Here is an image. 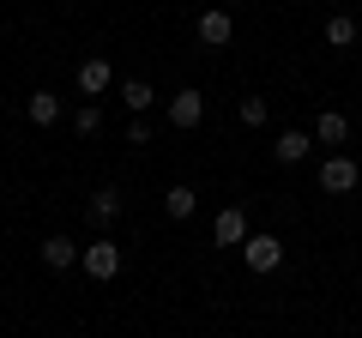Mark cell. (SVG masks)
Here are the masks:
<instances>
[{
	"instance_id": "6da1fadb",
	"label": "cell",
	"mask_w": 362,
	"mask_h": 338,
	"mask_svg": "<svg viewBox=\"0 0 362 338\" xmlns=\"http://www.w3.org/2000/svg\"><path fill=\"white\" fill-rule=\"evenodd\" d=\"M242 260H247V272H278V266H284V242H278V235H247Z\"/></svg>"
},
{
	"instance_id": "7a4b0ae2",
	"label": "cell",
	"mask_w": 362,
	"mask_h": 338,
	"mask_svg": "<svg viewBox=\"0 0 362 338\" xmlns=\"http://www.w3.org/2000/svg\"><path fill=\"white\" fill-rule=\"evenodd\" d=\"M356 182H362L356 157L338 151V157H326V163H320V187H326V194H356Z\"/></svg>"
},
{
	"instance_id": "3957f363",
	"label": "cell",
	"mask_w": 362,
	"mask_h": 338,
	"mask_svg": "<svg viewBox=\"0 0 362 338\" xmlns=\"http://www.w3.org/2000/svg\"><path fill=\"white\" fill-rule=\"evenodd\" d=\"M78 266H85V272L97 278V284H109V278H121V247H115V242H90Z\"/></svg>"
},
{
	"instance_id": "277c9868",
	"label": "cell",
	"mask_w": 362,
	"mask_h": 338,
	"mask_svg": "<svg viewBox=\"0 0 362 338\" xmlns=\"http://www.w3.org/2000/svg\"><path fill=\"white\" fill-rule=\"evenodd\" d=\"M211 242H218V247H242V242H247V218H242V206H223L218 218H211Z\"/></svg>"
},
{
	"instance_id": "5b68a950",
	"label": "cell",
	"mask_w": 362,
	"mask_h": 338,
	"mask_svg": "<svg viewBox=\"0 0 362 338\" xmlns=\"http://www.w3.org/2000/svg\"><path fill=\"white\" fill-rule=\"evenodd\" d=\"M169 121H175V127H199V121H206V97H199L194 85L175 91V97H169Z\"/></svg>"
},
{
	"instance_id": "8992f818",
	"label": "cell",
	"mask_w": 362,
	"mask_h": 338,
	"mask_svg": "<svg viewBox=\"0 0 362 338\" xmlns=\"http://www.w3.org/2000/svg\"><path fill=\"white\" fill-rule=\"evenodd\" d=\"M230 37H235V18H230V13H218V6L199 13V42H206V49H223Z\"/></svg>"
},
{
	"instance_id": "52a82bcc",
	"label": "cell",
	"mask_w": 362,
	"mask_h": 338,
	"mask_svg": "<svg viewBox=\"0 0 362 338\" xmlns=\"http://www.w3.org/2000/svg\"><path fill=\"white\" fill-rule=\"evenodd\" d=\"M78 91H85V97H103L109 91V61H103V54L78 61Z\"/></svg>"
},
{
	"instance_id": "ba28073f",
	"label": "cell",
	"mask_w": 362,
	"mask_h": 338,
	"mask_svg": "<svg viewBox=\"0 0 362 338\" xmlns=\"http://www.w3.org/2000/svg\"><path fill=\"white\" fill-rule=\"evenodd\" d=\"M78 260H85V247H73L66 235H49V242H42V266H54V272H66V266H78Z\"/></svg>"
},
{
	"instance_id": "9c48e42d",
	"label": "cell",
	"mask_w": 362,
	"mask_h": 338,
	"mask_svg": "<svg viewBox=\"0 0 362 338\" xmlns=\"http://www.w3.org/2000/svg\"><path fill=\"white\" fill-rule=\"evenodd\" d=\"M314 151V139L302 127H290V133H278V145H272V157H278V163H302V157Z\"/></svg>"
},
{
	"instance_id": "30bf717a",
	"label": "cell",
	"mask_w": 362,
	"mask_h": 338,
	"mask_svg": "<svg viewBox=\"0 0 362 338\" xmlns=\"http://www.w3.org/2000/svg\"><path fill=\"white\" fill-rule=\"evenodd\" d=\"M314 139H320V145H344L350 139V121L338 115V109H326V115L314 121Z\"/></svg>"
},
{
	"instance_id": "8fae6325",
	"label": "cell",
	"mask_w": 362,
	"mask_h": 338,
	"mask_svg": "<svg viewBox=\"0 0 362 338\" xmlns=\"http://www.w3.org/2000/svg\"><path fill=\"white\" fill-rule=\"evenodd\" d=\"M30 121H37V127H54V121H61V97L54 91H30Z\"/></svg>"
},
{
	"instance_id": "7c38bea8",
	"label": "cell",
	"mask_w": 362,
	"mask_h": 338,
	"mask_svg": "<svg viewBox=\"0 0 362 338\" xmlns=\"http://www.w3.org/2000/svg\"><path fill=\"white\" fill-rule=\"evenodd\" d=\"M121 103H127L133 115H145V109L157 103V91H151V85H145V78H127V85H121Z\"/></svg>"
},
{
	"instance_id": "4fadbf2b",
	"label": "cell",
	"mask_w": 362,
	"mask_h": 338,
	"mask_svg": "<svg viewBox=\"0 0 362 338\" xmlns=\"http://www.w3.org/2000/svg\"><path fill=\"white\" fill-rule=\"evenodd\" d=\"M194 206H199L194 187H169V194H163V211H169V218H194Z\"/></svg>"
},
{
	"instance_id": "5bb4252c",
	"label": "cell",
	"mask_w": 362,
	"mask_h": 338,
	"mask_svg": "<svg viewBox=\"0 0 362 338\" xmlns=\"http://www.w3.org/2000/svg\"><path fill=\"white\" fill-rule=\"evenodd\" d=\"M326 42H332V49H350V42H356V18H326Z\"/></svg>"
},
{
	"instance_id": "9a60e30c",
	"label": "cell",
	"mask_w": 362,
	"mask_h": 338,
	"mask_svg": "<svg viewBox=\"0 0 362 338\" xmlns=\"http://www.w3.org/2000/svg\"><path fill=\"white\" fill-rule=\"evenodd\" d=\"M115 211H121V194H115V187H103V194H90V218H97V223H109Z\"/></svg>"
},
{
	"instance_id": "2e32d148",
	"label": "cell",
	"mask_w": 362,
	"mask_h": 338,
	"mask_svg": "<svg viewBox=\"0 0 362 338\" xmlns=\"http://www.w3.org/2000/svg\"><path fill=\"white\" fill-rule=\"evenodd\" d=\"M235 115H242V127H266V97H242Z\"/></svg>"
},
{
	"instance_id": "e0dca14e",
	"label": "cell",
	"mask_w": 362,
	"mask_h": 338,
	"mask_svg": "<svg viewBox=\"0 0 362 338\" xmlns=\"http://www.w3.org/2000/svg\"><path fill=\"white\" fill-rule=\"evenodd\" d=\"M97 127H103V109H97V103H85V109L73 115V133H78V139H90Z\"/></svg>"
},
{
	"instance_id": "ac0fdd59",
	"label": "cell",
	"mask_w": 362,
	"mask_h": 338,
	"mask_svg": "<svg viewBox=\"0 0 362 338\" xmlns=\"http://www.w3.org/2000/svg\"><path fill=\"white\" fill-rule=\"evenodd\" d=\"M127 139H133V145H151V121L133 115V121H127Z\"/></svg>"
}]
</instances>
